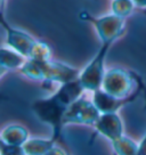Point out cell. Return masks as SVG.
Segmentation results:
<instances>
[{
    "mask_svg": "<svg viewBox=\"0 0 146 155\" xmlns=\"http://www.w3.org/2000/svg\"><path fill=\"white\" fill-rule=\"evenodd\" d=\"M101 116V112L95 104L83 98H79L68 107L64 115V126L66 124H86L95 126Z\"/></svg>",
    "mask_w": 146,
    "mask_h": 155,
    "instance_id": "cell-5",
    "label": "cell"
},
{
    "mask_svg": "<svg viewBox=\"0 0 146 155\" xmlns=\"http://www.w3.org/2000/svg\"><path fill=\"white\" fill-rule=\"evenodd\" d=\"M137 155H146V135L144 136V138L141 139V141L138 144V153Z\"/></svg>",
    "mask_w": 146,
    "mask_h": 155,
    "instance_id": "cell-17",
    "label": "cell"
},
{
    "mask_svg": "<svg viewBox=\"0 0 146 155\" xmlns=\"http://www.w3.org/2000/svg\"><path fill=\"white\" fill-rule=\"evenodd\" d=\"M112 42H102L101 48L98 49L97 54L91 59V62L88 64L86 68L80 74V82L86 90L96 91L97 89L102 88L103 79L105 75L104 71V62Z\"/></svg>",
    "mask_w": 146,
    "mask_h": 155,
    "instance_id": "cell-3",
    "label": "cell"
},
{
    "mask_svg": "<svg viewBox=\"0 0 146 155\" xmlns=\"http://www.w3.org/2000/svg\"><path fill=\"white\" fill-rule=\"evenodd\" d=\"M29 139V132L24 127L13 124L1 131V143L7 145L23 146Z\"/></svg>",
    "mask_w": 146,
    "mask_h": 155,
    "instance_id": "cell-10",
    "label": "cell"
},
{
    "mask_svg": "<svg viewBox=\"0 0 146 155\" xmlns=\"http://www.w3.org/2000/svg\"><path fill=\"white\" fill-rule=\"evenodd\" d=\"M56 140L50 139H40L31 138L23 145L26 155H46L53 147H55Z\"/></svg>",
    "mask_w": 146,
    "mask_h": 155,
    "instance_id": "cell-11",
    "label": "cell"
},
{
    "mask_svg": "<svg viewBox=\"0 0 146 155\" xmlns=\"http://www.w3.org/2000/svg\"><path fill=\"white\" fill-rule=\"evenodd\" d=\"M94 127L96 128V131L98 134H101L108 140H111V143L123 136L121 119L119 117L117 113L101 114L98 121Z\"/></svg>",
    "mask_w": 146,
    "mask_h": 155,
    "instance_id": "cell-9",
    "label": "cell"
},
{
    "mask_svg": "<svg viewBox=\"0 0 146 155\" xmlns=\"http://www.w3.org/2000/svg\"><path fill=\"white\" fill-rule=\"evenodd\" d=\"M135 81V73L127 72L121 68H113L105 72L102 89L114 97L127 98L131 95L130 92Z\"/></svg>",
    "mask_w": 146,
    "mask_h": 155,
    "instance_id": "cell-4",
    "label": "cell"
},
{
    "mask_svg": "<svg viewBox=\"0 0 146 155\" xmlns=\"http://www.w3.org/2000/svg\"><path fill=\"white\" fill-rule=\"evenodd\" d=\"M141 87H143V90L145 92V97H146V89H145V86H144V82H143V81H141Z\"/></svg>",
    "mask_w": 146,
    "mask_h": 155,
    "instance_id": "cell-20",
    "label": "cell"
},
{
    "mask_svg": "<svg viewBox=\"0 0 146 155\" xmlns=\"http://www.w3.org/2000/svg\"><path fill=\"white\" fill-rule=\"evenodd\" d=\"M51 55V50L49 48V46L45 42L37 41V44L34 45L33 49L31 51L30 58L28 59H35V61H49Z\"/></svg>",
    "mask_w": 146,
    "mask_h": 155,
    "instance_id": "cell-14",
    "label": "cell"
},
{
    "mask_svg": "<svg viewBox=\"0 0 146 155\" xmlns=\"http://www.w3.org/2000/svg\"><path fill=\"white\" fill-rule=\"evenodd\" d=\"M24 56L21 55L20 53L7 49L5 47L1 48V71L2 73L6 70H15V68H21L25 64Z\"/></svg>",
    "mask_w": 146,
    "mask_h": 155,
    "instance_id": "cell-12",
    "label": "cell"
},
{
    "mask_svg": "<svg viewBox=\"0 0 146 155\" xmlns=\"http://www.w3.org/2000/svg\"><path fill=\"white\" fill-rule=\"evenodd\" d=\"M80 17L86 21L93 22L98 35L102 39V42H114L124 30V18L113 15V16H105L102 18H94L88 13H81Z\"/></svg>",
    "mask_w": 146,
    "mask_h": 155,
    "instance_id": "cell-6",
    "label": "cell"
},
{
    "mask_svg": "<svg viewBox=\"0 0 146 155\" xmlns=\"http://www.w3.org/2000/svg\"><path fill=\"white\" fill-rule=\"evenodd\" d=\"M1 24L7 32V44H8V46H10L15 51L23 55L24 57L30 58V55H31V51L33 49L34 45L37 44V40H34L31 35H29L23 31L12 28L6 22L4 17H1Z\"/></svg>",
    "mask_w": 146,
    "mask_h": 155,
    "instance_id": "cell-8",
    "label": "cell"
},
{
    "mask_svg": "<svg viewBox=\"0 0 146 155\" xmlns=\"http://www.w3.org/2000/svg\"><path fill=\"white\" fill-rule=\"evenodd\" d=\"M46 155H68V153L64 152L62 148H59V147H56V146H55V147H53V148L49 150Z\"/></svg>",
    "mask_w": 146,
    "mask_h": 155,
    "instance_id": "cell-18",
    "label": "cell"
},
{
    "mask_svg": "<svg viewBox=\"0 0 146 155\" xmlns=\"http://www.w3.org/2000/svg\"><path fill=\"white\" fill-rule=\"evenodd\" d=\"M134 4V0H114L112 5L114 14L124 18L127 15L131 14Z\"/></svg>",
    "mask_w": 146,
    "mask_h": 155,
    "instance_id": "cell-15",
    "label": "cell"
},
{
    "mask_svg": "<svg viewBox=\"0 0 146 155\" xmlns=\"http://www.w3.org/2000/svg\"><path fill=\"white\" fill-rule=\"evenodd\" d=\"M136 77V81L138 83V90L136 92L131 94L129 97L127 98H118V97H114L110 94H107L106 91H104L102 88L101 89H97L96 91H94V98H93V103L95 104V106L98 108V111L101 112V114H105V113H117L121 107H123L124 105L129 104V103L134 102V99L136 98L138 95H139V91H141V83L138 82V79Z\"/></svg>",
    "mask_w": 146,
    "mask_h": 155,
    "instance_id": "cell-7",
    "label": "cell"
},
{
    "mask_svg": "<svg viewBox=\"0 0 146 155\" xmlns=\"http://www.w3.org/2000/svg\"><path fill=\"white\" fill-rule=\"evenodd\" d=\"M135 5H137L138 7H146V0H134Z\"/></svg>",
    "mask_w": 146,
    "mask_h": 155,
    "instance_id": "cell-19",
    "label": "cell"
},
{
    "mask_svg": "<svg viewBox=\"0 0 146 155\" xmlns=\"http://www.w3.org/2000/svg\"><path fill=\"white\" fill-rule=\"evenodd\" d=\"M68 155H70V154H68Z\"/></svg>",
    "mask_w": 146,
    "mask_h": 155,
    "instance_id": "cell-22",
    "label": "cell"
},
{
    "mask_svg": "<svg viewBox=\"0 0 146 155\" xmlns=\"http://www.w3.org/2000/svg\"><path fill=\"white\" fill-rule=\"evenodd\" d=\"M68 103L56 91L46 98L37 99L32 104V111L41 122L51 127V138L59 140L64 128V115L68 110Z\"/></svg>",
    "mask_w": 146,
    "mask_h": 155,
    "instance_id": "cell-2",
    "label": "cell"
},
{
    "mask_svg": "<svg viewBox=\"0 0 146 155\" xmlns=\"http://www.w3.org/2000/svg\"><path fill=\"white\" fill-rule=\"evenodd\" d=\"M1 155H26L23 146L7 145L1 143Z\"/></svg>",
    "mask_w": 146,
    "mask_h": 155,
    "instance_id": "cell-16",
    "label": "cell"
},
{
    "mask_svg": "<svg viewBox=\"0 0 146 155\" xmlns=\"http://www.w3.org/2000/svg\"><path fill=\"white\" fill-rule=\"evenodd\" d=\"M4 2H5V0H2V4H4Z\"/></svg>",
    "mask_w": 146,
    "mask_h": 155,
    "instance_id": "cell-21",
    "label": "cell"
},
{
    "mask_svg": "<svg viewBox=\"0 0 146 155\" xmlns=\"http://www.w3.org/2000/svg\"><path fill=\"white\" fill-rule=\"evenodd\" d=\"M112 146L117 155H137L138 153V145L124 136L112 141Z\"/></svg>",
    "mask_w": 146,
    "mask_h": 155,
    "instance_id": "cell-13",
    "label": "cell"
},
{
    "mask_svg": "<svg viewBox=\"0 0 146 155\" xmlns=\"http://www.w3.org/2000/svg\"><path fill=\"white\" fill-rule=\"evenodd\" d=\"M20 71L30 79L47 82H59L61 84L74 81L79 79L81 74V72L77 68L58 62H51L50 59H28L24 65L20 68Z\"/></svg>",
    "mask_w": 146,
    "mask_h": 155,
    "instance_id": "cell-1",
    "label": "cell"
}]
</instances>
